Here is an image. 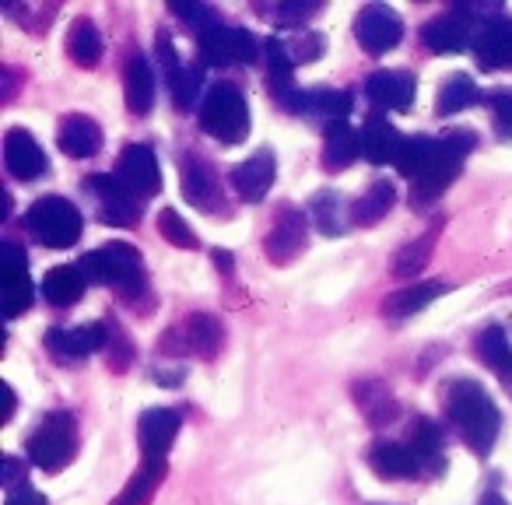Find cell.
<instances>
[{"instance_id": "cell-45", "label": "cell", "mask_w": 512, "mask_h": 505, "mask_svg": "<svg viewBox=\"0 0 512 505\" xmlns=\"http://www.w3.org/2000/svg\"><path fill=\"white\" fill-rule=\"evenodd\" d=\"M109 337H106V348H109V362H113L116 372H123L134 358V344L127 341V334L120 330V323H106Z\"/></svg>"}, {"instance_id": "cell-6", "label": "cell", "mask_w": 512, "mask_h": 505, "mask_svg": "<svg viewBox=\"0 0 512 505\" xmlns=\"http://www.w3.org/2000/svg\"><path fill=\"white\" fill-rule=\"evenodd\" d=\"M29 460L39 470H64L78 456V421L67 411H53L43 418V425L29 435Z\"/></svg>"}, {"instance_id": "cell-25", "label": "cell", "mask_w": 512, "mask_h": 505, "mask_svg": "<svg viewBox=\"0 0 512 505\" xmlns=\"http://www.w3.org/2000/svg\"><path fill=\"white\" fill-rule=\"evenodd\" d=\"M123 95H127V109L134 116H148L155 106V74H151L148 57L134 53L123 71Z\"/></svg>"}, {"instance_id": "cell-1", "label": "cell", "mask_w": 512, "mask_h": 505, "mask_svg": "<svg viewBox=\"0 0 512 505\" xmlns=\"http://www.w3.org/2000/svg\"><path fill=\"white\" fill-rule=\"evenodd\" d=\"M442 393H446L442 397L446 418L463 439V446L477 456H488L498 442V432H502V411L491 400V393L474 379H449Z\"/></svg>"}, {"instance_id": "cell-39", "label": "cell", "mask_w": 512, "mask_h": 505, "mask_svg": "<svg viewBox=\"0 0 512 505\" xmlns=\"http://www.w3.org/2000/svg\"><path fill=\"white\" fill-rule=\"evenodd\" d=\"M474 355L481 358L498 379L512 369V344L502 327H484L481 334L474 337Z\"/></svg>"}, {"instance_id": "cell-49", "label": "cell", "mask_w": 512, "mask_h": 505, "mask_svg": "<svg viewBox=\"0 0 512 505\" xmlns=\"http://www.w3.org/2000/svg\"><path fill=\"white\" fill-rule=\"evenodd\" d=\"M22 474H25V467H22V460H15V456H4V488L8 491H15V488H22Z\"/></svg>"}, {"instance_id": "cell-13", "label": "cell", "mask_w": 512, "mask_h": 505, "mask_svg": "<svg viewBox=\"0 0 512 505\" xmlns=\"http://www.w3.org/2000/svg\"><path fill=\"white\" fill-rule=\"evenodd\" d=\"M179 183H183V197L190 200L197 211L204 214H221L225 211V193H221L218 169L207 162L204 155H183L179 162Z\"/></svg>"}, {"instance_id": "cell-48", "label": "cell", "mask_w": 512, "mask_h": 505, "mask_svg": "<svg viewBox=\"0 0 512 505\" xmlns=\"http://www.w3.org/2000/svg\"><path fill=\"white\" fill-rule=\"evenodd\" d=\"M4 505H46V495H39L32 484H22V488L8 491V502Z\"/></svg>"}, {"instance_id": "cell-27", "label": "cell", "mask_w": 512, "mask_h": 505, "mask_svg": "<svg viewBox=\"0 0 512 505\" xmlns=\"http://www.w3.org/2000/svg\"><path fill=\"white\" fill-rule=\"evenodd\" d=\"M351 393H355V404L362 407L369 425L383 428V425H390V421H397L400 404H397V397L386 390V383H379V379H362V383L351 386Z\"/></svg>"}, {"instance_id": "cell-10", "label": "cell", "mask_w": 512, "mask_h": 505, "mask_svg": "<svg viewBox=\"0 0 512 505\" xmlns=\"http://www.w3.org/2000/svg\"><path fill=\"white\" fill-rule=\"evenodd\" d=\"M309 242V214H302L295 204H281L274 214V228L264 239V253L274 267H288L302 257V249Z\"/></svg>"}, {"instance_id": "cell-15", "label": "cell", "mask_w": 512, "mask_h": 505, "mask_svg": "<svg viewBox=\"0 0 512 505\" xmlns=\"http://www.w3.org/2000/svg\"><path fill=\"white\" fill-rule=\"evenodd\" d=\"M474 60L484 71H512V18L491 15L477 25Z\"/></svg>"}, {"instance_id": "cell-32", "label": "cell", "mask_w": 512, "mask_h": 505, "mask_svg": "<svg viewBox=\"0 0 512 505\" xmlns=\"http://www.w3.org/2000/svg\"><path fill=\"white\" fill-rule=\"evenodd\" d=\"M88 288V278L81 267H53V271H46L43 278V299L50 302V306H74V302L85 295Z\"/></svg>"}, {"instance_id": "cell-19", "label": "cell", "mask_w": 512, "mask_h": 505, "mask_svg": "<svg viewBox=\"0 0 512 505\" xmlns=\"http://www.w3.org/2000/svg\"><path fill=\"white\" fill-rule=\"evenodd\" d=\"M179 425H183V414L172 411V407H148L137 421V439H141L144 460H165L169 446L176 442Z\"/></svg>"}, {"instance_id": "cell-3", "label": "cell", "mask_w": 512, "mask_h": 505, "mask_svg": "<svg viewBox=\"0 0 512 505\" xmlns=\"http://www.w3.org/2000/svg\"><path fill=\"white\" fill-rule=\"evenodd\" d=\"M25 232L46 249H71L81 239V211L67 197H39L22 218Z\"/></svg>"}, {"instance_id": "cell-29", "label": "cell", "mask_w": 512, "mask_h": 505, "mask_svg": "<svg viewBox=\"0 0 512 505\" xmlns=\"http://www.w3.org/2000/svg\"><path fill=\"white\" fill-rule=\"evenodd\" d=\"M362 155L369 158V162H376V165H386V162H397V155H400V148H404V141L407 137L400 134L393 123H386V120H369L362 130Z\"/></svg>"}, {"instance_id": "cell-8", "label": "cell", "mask_w": 512, "mask_h": 505, "mask_svg": "<svg viewBox=\"0 0 512 505\" xmlns=\"http://www.w3.org/2000/svg\"><path fill=\"white\" fill-rule=\"evenodd\" d=\"M225 344V330H221L218 316L211 313H190L179 327L165 330L158 348L169 355H197V358H214Z\"/></svg>"}, {"instance_id": "cell-42", "label": "cell", "mask_w": 512, "mask_h": 505, "mask_svg": "<svg viewBox=\"0 0 512 505\" xmlns=\"http://www.w3.org/2000/svg\"><path fill=\"white\" fill-rule=\"evenodd\" d=\"M285 43L295 64H313V60H320L323 50H327V39H323L320 32H299V36L285 39Z\"/></svg>"}, {"instance_id": "cell-34", "label": "cell", "mask_w": 512, "mask_h": 505, "mask_svg": "<svg viewBox=\"0 0 512 505\" xmlns=\"http://www.w3.org/2000/svg\"><path fill=\"white\" fill-rule=\"evenodd\" d=\"M309 221H313L323 235H344L348 232V207H344L341 193L316 190L313 197H309Z\"/></svg>"}, {"instance_id": "cell-53", "label": "cell", "mask_w": 512, "mask_h": 505, "mask_svg": "<svg viewBox=\"0 0 512 505\" xmlns=\"http://www.w3.org/2000/svg\"><path fill=\"white\" fill-rule=\"evenodd\" d=\"M502 386H505V393H509V397H512V369L502 376Z\"/></svg>"}, {"instance_id": "cell-14", "label": "cell", "mask_w": 512, "mask_h": 505, "mask_svg": "<svg viewBox=\"0 0 512 505\" xmlns=\"http://www.w3.org/2000/svg\"><path fill=\"white\" fill-rule=\"evenodd\" d=\"M474 36H477V25L467 8L435 15L432 22H425V29H421V43L432 53H463L467 46L474 50Z\"/></svg>"}, {"instance_id": "cell-51", "label": "cell", "mask_w": 512, "mask_h": 505, "mask_svg": "<svg viewBox=\"0 0 512 505\" xmlns=\"http://www.w3.org/2000/svg\"><path fill=\"white\" fill-rule=\"evenodd\" d=\"M477 505H509V498H505L502 491H484Z\"/></svg>"}, {"instance_id": "cell-18", "label": "cell", "mask_w": 512, "mask_h": 505, "mask_svg": "<svg viewBox=\"0 0 512 505\" xmlns=\"http://www.w3.org/2000/svg\"><path fill=\"white\" fill-rule=\"evenodd\" d=\"M116 176L144 200L162 190V169H158V158L148 144H127L120 151V162H116Z\"/></svg>"}, {"instance_id": "cell-40", "label": "cell", "mask_w": 512, "mask_h": 505, "mask_svg": "<svg viewBox=\"0 0 512 505\" xmlns=\"http://www.w3.org/2000/svg\"><path fill=\"white\" fill-rule=\"evenodd\" d=\"M204 88V67L200 64H186L176 78L169 81V92H172V106L176 109H193L197 106V95Z\"/></svg>"}, {"instance_id": "cell-38", "label": "cell", "mask_w": 512, "mask_h": 505, "mask_svg": "<svg viewBox=\"0 0 512 505\" xmlns=\"http://www.w3.org/2000/svg\"><path fill=\"white\" fill-rule=\"evenodd\" d=\"M435 155H439V137H428V134H414L404 141V148H400L397 155V169L400 176L407 179H421L428 172V165L435 162Z\"/></svg>"}, {"instance_id": "cell-37", "label": "cell", "mask_w": 512, "mask_h": 505, "mask_svg": "<svg viewBox=\"0 0 512 505\" xmlns=\"http://www.w3.org/2000/svg\"><path fill=\"white\" fill-rule=\"evenodd\" d=\"M67 57H71L78 67H85V71L99 67V60H102V36H99V29H95V22H88V18H78V22L71 25V32H67Z\"/></svg>"}, {"instance_id": "cell-50", "label": "cell", "mask_w": 512, "mask_h": 505, "mask_svg": "<svg viewBox=\"0 0 512 505\" xmlns=\"http://www.w3.org/2000/svg\"><path fill=\"white\" fill-rule=\"evenodd\" d=\"M0 393H4V414H0V421H4V425H8V421L15 418V407H18V400H15V390H11L8 383H4V390H0Z\"/></svg>"}, {"instance_id": "cell-43", "label": "cell", "mask_w": 512, "mask_h": 505, "mask_svg": "<svg viewBox=\"0 0 512 505\" xmlns=\"http://www.w3.org/2000/svg\"><path fill=\"white\" fill-rule=\"evenodd\" d=\"M484 102H488L491 120H495V134L509 141L512 137V88H498V92H491Z\"/></svg>"}, {"instance_id": "cell-11", "label": "cell", "mask_w": 512, "mask_h": 505, "mask_svg": "<svg viewBox=\"0 0 512 505\" xmlns=\"http://www.w3.org/2000/svg\"><path fill=\"white\" fill-rule=\"evenodd\" d=\"M85 186L95 193V211L106 225L130 228L144 211V197H137L120 176H88Z\"/></svg>"}, {"instance_id": "cell-46", "label": "cell", "mask_w": 512, "mask_h": 505, "mask_svg": "<svg viewBox=\"0 0 512 505\" xmlns=\"http://www.w3.org/2000/svg\"><path fill=\"white\" fill-rule=\"evenodd\" d=\"M155 50H158V60H162V71H165V78L172 81L179 71H183V64H179V57H176V46H172L169 32H158V39H155Z\"/></svg>"}, {"instance_id": "cell-17", "label": "cell", "mask_w": 512, "mask_h": 505, "mask_svg": "<svg viewBox=\"0 0 512 505\" xmlns=\"http://www.w3.org/2000/svg\"><path fill=\"white\" fill-rule=\"evenodd\" d=\"M46 151L39 148V141L22 127H11L4 134V169L18 179V183H36L39 176H46Z\"/></svg>"}, {"instance_id": "cell-41", "label": "cell", "mask_w": 512, "mask_h": 505, "mask_svg": "<svg viewBox=\"0 0 512 505\" xmlns=\"http://www.w3.org/2000/svg\"><path fill=\"white\" fill-rule=\"evenodd\" d=\"M158 232H162V239H169L172 246H179V249H197V242H200L197 232H193L172 207H165V211L158 214Z\"/></svg>"}, {"instance_id": "cell-30", "label": "cell", "mask_w": 512, "mask_h": 505, "mask_svg": "<svg viewBox=\"0 0 512 505\" xmlns=\"http://www.w3.org/2000/svg\"><path fill=\"white\" fill-rule=\"evenodd\" d=\"M407 446L414 449L421 470L442 474L446 470V453H442V428L432 418H414L411 432H407Z\"/></svg>"}, {"instance_id": "cell-5", "label": "cell", "mask_w": 512, "mask_h": 505, "mask_svg": "<svg viewBox=\"0 0 512 505\" xmlns=\"http://www.w3.org/2000/svg\"><path fill=\"white\" fill-rule=\"evenodd\" d=\"M477 148V134L467 127H456L449 130V134L439 137V155H435V162L428 165V172L421 179H414V204H432V200L442 197V190H446L449 183H453L456 176H460L463 162H467V155Z\"/></svg>"}, {"instance_id": "cell-52", "label": "cell", "mask_w": 512, "mask_h": 505, "mask_svg": "<svg viewBox=\"0 0 512 505\" xmlns=\"http://www.w3.org/2000/svg\"><path fill=\"white\" fill-rule=\"evenodd\" d=\"M214 264H218L221 271H232V253H228V249H214Z\"/></svg>"}, {"instance_id": "cell-2", "label": "cell", "mask_w": 512, "mask_h": 505, "mask_svg": "<svg viewBox=\"0 0 512 505\" xmlns=\"http://www.w3.org/2000/svg\"><path fill=\"white\" fill-rule=\"evenodd\" d=\"M78 267L85 271V278L92 285L116 288L120 295H141L144 288V264L130 242H106V246L92 249L78 260Z\"/></svg>"}, {"instance_id": "cell-24", "label": "cell", "mask_w": 512, "mask_h": 505, "mask_svg": "<svg viewBox=\"0 0 512 505\" xmlns=\"http://www.w3.org/2000/svg\"><path fill=\"white\" fill-rule=\"evenodd\" d=\"M446 292H449L446 281H414V285L386 295V299H383V316H390V320H407V316H418L421 309H428L435 299H442Z\"/></svg>"}, {"instance_id": "cell-35", "label": "cell", "mask_w": 512, "mask_h": 505, "mask_svg": "<svg viewBox=\"0 0 512 505\" xmlns=\"http://www.w3.org/2000/svg\"><path fill=\"white\" fill-rule=\"evenodd\" d=\"M165 477V460H144L127 481V488L113 498V505H148Z\"/></svg>"}, {"instance_id": "cell-47", "label": "cell", "mask_w": 512, "mask_h": 505, "mask_svg": "<svg viewBox=\"0 0 512 505\" xmlns=\"http://www.w3.org/2000/svg\"><path fill=\"white\" fill-rule=\"evenodd\" d=\"M316 11H323V4H281V8H274V18L281 25H302Z\"/></svg>"}, {"instance_id": "cell-33", "label": "cell", "mask_w": 512, "mask_h": 505, "mask_svg": "<svg viewBox=\"0 0 512 505\" xmlns=\"http://www.w3.org/2000/svg\"><path fill=\"white\" fill-rule=\"evenodd\" d=\"M393 204H397V186H393L390 179H376V183L355 200L351 221H355V225H376V221H383L386 214L393 211Z\"/></svg>"}, {"instance_id": "cell-26", "label": "cell", "mask_w": 512, "mask_h": 505, "mask_svg": "<svg viewBox=\"0 0 512 505\" xmlns=\"http://www.w3.org/2000/svg\"><path fill=\"white\" fill-rule=\"evenodd\" d=\"M288 109L299 116H327L330 123H341L351 113V95L337 88H309V92L302 88Z\"/></svg>"}, {"instance_id": "cell-16", "label": "cell", "mask_w": 512, "mask_h": 505, "mask_svg": "<svg viewBox=\"0 0 512 505\" xmlns=\"http://www.w3.org/2000/svg\"><path fill=\"white\" fill-rule=\"evenodd\" d=\"M274 179H278V162H274L271 148L253 151L246 162H239L228 172V183H232V190L239 193V200H246V204H260V200L271 193Z\"/></svg>"}, {"instance_id": "cell-44", "label": "cell", "mask_w": 512, "mask_h": 505, "mask_svg": "<svg viewBox=\"0 0 512 505\" xmlns=\"http://www.w3.org/2000/svg\"><path fill=\"white\" fill-rule=\"evenodd\" d=\"M169 11L176 18H183L186 25H190L193 32H207L214 22H218V15H214V8H207V4H169Z\"/></svg>"}, {"instance_id": "cell-28", "label": "cell", "mask_w": 512, "mask_h": 505, "mask_svg": "<svg viewBox=\"0 0 512 505\" xmlns=\"http://www.w3.org/2000/svg\"><path fill=\"white\" fill-rule=\"evenodd\" d=\"M358 155H362V134L351 130L348 120L327 123V130H323V165H327L330 172H341V169H348Z\"/></svg>"}, {"instance_id": "cell-22", "label": "cell", "mask_w": 512, "mask_h": 505, "mask_svg": "<svg viewBox=\"0 0 512 505\" xmlns=\"http://www.w3.org/2000/svg\"><path fill=\"white\" fill-rule=\"evenodd\" d=\"M369 467L376 470L386 481H407L421 470L418 456L407 442H393V439H376L369 446Z\"/></svg>"}, {"instance_id": "cell-31", "label": "cell", "mask_w": 512, "mask_h": 505, "mask_svg": "<svg viewBox=\"0 0 512 505\" xmlns=\"http://www.w3.org/2000/svg\"><path fill=\"white\" fill-rule=\"evenodd\" d=\"M435 239H439V221H435V225L428 228L425 235H418V239L404 242V246H400L397 253H393L390 271L397 274V278H418V274L428 267V260H432Z\"/></svg>"}, {"instance_id": "cell-4", "label": "cell", "mask_w": 512, "mask_h": 505, "mask_svg": "<svg viewBox=\"0 0 512 505\" xmlns=\"http://www.w3.org/2000/svg\"><path fill=\"white\" fill-rule=\"evenodd\" d=\"M200 127L211 137H218L221 144L235 148L249 137V106L246 95L235 85H211L200 102Z\"/></svg>"}, {"instance_id": "cell-36", "label": "cell", "mask_w": 512, "mask_h": 505, "mask_svg": "<svg viewBox=\"0 0 512 505\" xmlns=\"http://www.w3.org/2000/svg\"><path fill=\"white\" fill-rule=\"evenodd\" d=\"M484 95H481V88L474 85V78L470 74H449L446 81H442V88H439V95H435V113L439 116H453V113H460V109H467V106H474V102H481Z\"/></svg>"}, {"instance_id": "cell-21", "label": "cell", "mask_w": 512, "mask_h": 505, "mask_svg": "<svg viewBox=\"0 0 512 505\" xmlns=\"http://www.w3.org/2000/svg\"><path fill=\"white\" fill-rule=\"evenodd\" d=\"M106 337H109L106 323H81V327L71 330H50L46 334V348L60 358H85L106 348Z\"/></svg>"}, {"instance_id": "cell-23", "label": "cell", "mask_w": 512, "mask_h": 505, "mask_svg": "<svg viewBox=\"0 0 512 505\" xmlns=\"http://www.w3.org/2000/svg\"><path fill=\"white\" fill-rule=\"evenodd\" d=\"M57 144L67 158H95L102 151V127L85 113L64 116L57 130Z\"/></svg>"}, {"instance_id": "cell-7", "label": "cell", "mask_w": 512, "mask_h": 505, "mask_svg": "<svg viewBox=\"0 0 512 505\" xmlns=\"http://www.w3.org/2000/svg\"><path fill=\"white\" fill-rule=\"evenodd\" d=\"M200 43V57L211 67H232V64H253L264 50V43L253 36L249 29L232 22H214L207 32L197 36Z\"/></svg>"}, {"instance_id": "cell-12", "label": "cell", "mask_w": 512, "mask_h": 505, "mask_svg": "<svg viewBox=\"0 0 512 505\" xmlns=\"http://www.w3.org/2000/svg\"><path fill=\"white\" fill-rule=\"evenodd\" d=\"M355 39L365 53L383 57L404 39V18L390 8V4H365L355 15Z\"/></svg>"}, {"instance_id": "cell-20", "label": "cell", "mask_w": 512, "mask_h": 505, "mask_svg": "<svg viewBox=\"0 0 512 505\" xmlns=\"http://www.w3.org/2000/svg\"><path fill=\"white\" fill-rule=\"evenodd\" d=\"M414 92H418V85H414L411 71H393L390 67V71H376L365 78V99L376 109H393V113L411 109Z\"/></svg>"}, {"instance_id": "cell-9", "label": "cell", "mask_w": 512, "mask_h": 505, "mask_svg": "<svg viewBox=\"0 0 512 505\" xmlns=\"http://www.w3.org/2000/svg\"><path fill=\"white\" fill-rule=\"evenodd\" d=\"M0 288H4V316H8V320H18V316L32 306L36 288H32L25 249L11 239L0 242Z\"/></svg>"}]
</instances>
